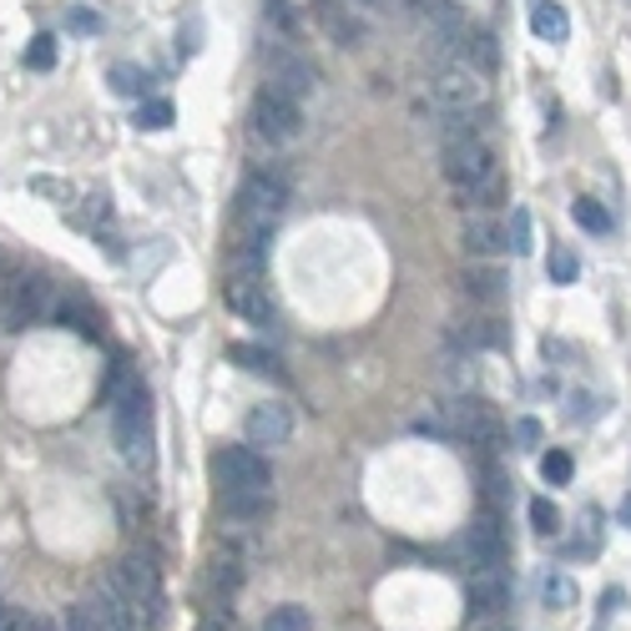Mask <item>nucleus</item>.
I'll return each instance as SVG.
<instances>
[{"instance_id":"f257e3e1","label":"nucleus","mask_w":631,"mask_h":631,"mask_svg":"<svg viewBox=\"0 0 631 631\" xmlns=\"http://www.w3.org/2000/svg\"><path fill=\"white\" fill-rule=\"evenodd\" d=\"M445 183H450V193H455L465 207H490V203H501V193H505L501 162H495V152L480 142L475 131H450V142H445Z\"/></svg>"},{"instance_id":"f03ea898","label":"nucleus","mask_w":631,"mask_h":631,"mask_svg":"<svg viewBox=\"0 0 631 631\" xmlns=\"http://www.w3.org/2000/svg\"><path fill=\"white\" fill-rule=\"evenodd\" d=\"M107 404H111V430H117V445L121 460L131 470H147L152 465V400H147L142 379L121 364L107 384Z\"/></svg>"},{"instance_id":"7ed1b4c3","label":"nucleus","mask_w":631,"mask_h":631,"mask_svg":"<svg viewBox=\"0 0 631 631\" xmlns=\"http://www.w3.org/2000/svg\"><path fill=\"white\" fill-rule=\"evenodd\" d=\"M288 213V183L273 172H253L238 187V228L248 238H268L273 223Z\"/></svg>"},{"instance_id":"20e7f679","label":"nucleus","mask_w":631,"mask_h":631,"mask_svg":"<svg viewBox=\"0 0 631 631\" xmlns=\"http://www.w3.org/2000/svg\"><path fill=\"white\" fill-rule=\"evenodd\" d=\"M253 137L268 147H288L304 137V111H298L294 97H284V91L263 87L258 97H253Z\"/></svg>"},{"instance_id":"39448f33","label":"nucleus","mask_w":631,"mask_h":631,"mask_svg":"<svg viewBox=\"0 0 631 631\" xmlns=\"http://www.w3.org/2000/svg\"><path fill=\"white\" fill-rule=\"evenodd\" d=\"M430 97H435V107H445V111H475V107H485L490 81H485V71H475V66L445 61V66H435V77H430Z\"/></svg>"},{"instance_id":"423d86ee","label":"nucleus","mask_w":631,"mask_h":631,"mask_svg":"<svg viewBox=\"0 0 631 631\" xmlns=\"http://www.w3.org/2000/svg\"><path fill=\"white\" fill-rule=\"evenodd\" d=\"M107 581L121 591V601L131 607V617L137 621H152L157 611H162V581H157V566L152 561H142V555H127Z\"/></svg>"},{"instance_id":"0eeeda50","label":"nucleus","mask_w":631,"mask_h":631,"mask_svg":"<svg viewBox=\"0 0 631 631\" xmlns=\"http://www.w3.org/2000/svg\"><path fill=\"white\" fill-rule=\"evenodd\" d=\"M213 475H218L223 490H258V495H268V485H273L268 460H263V450H253V445L218 450V455H213Z\"/></svg>"},{"instance_id":"6e6552de","label":"nucleus","mask_w":631,"mask_h":631,"mask_svg":"<svg viewBox=\"0 0 631 631\" xmlns=\"http://www.w3.org/2000/svg\"><path fill=\"white\" fill-rule=\"evenodd\" d=\"M223 304H228L238 318H248V324H273V298H268L263 273H228Z\"/></svg>"},{"instance_id":"1a4fd4ad","label":"nucleus","mask_w":631,"mask_h":631,"mask_svg":"<svg viewBox=\"0 0 631 631\" xmlns=\"http://www.w3.org/2000/svg\"><path fill=\"white\" fill-rule=\"evenodd\" d=\"M46 314V284L41 278H6V294H0V324L6 328H26Z\"/></svg>"},{"instance_id":"9d476101","label":"nucleus","mask_w":631,"mask_h":631,"mask_svg":"<svg viewBox=\"0 0 631 631\" xmlns=\"http://www.w3.org/2000/svg\"><path fill=\"white\" fill-rule=\"evenodd\" d=\"M288 435H294V414H288V404H253L248 420H243V440H248L253 450L288 445Z\"/></svg>"},{"instance_id":"9b49d317","label":"nucleus","mask_w":631,"mask_h":631,"mask_svg":"<svg viewBox=\"0 0 631 631\" xmlns=\"http://www.w3.org/2000/svg\"><path fill=\"white\" fill-rule=\"evenodd\" d=\"M465 607H470V617H480V621H495L505 607H511V586H505L501 566H480L475 576H470Z\"/></svg>"},{"instance_id":"f8f14e48","label":"nucleus","mask_w":631,"mask_h":631,"mask_svg":"<svg viewBox=\"0 0 631 631\" xmlns=\"http://www.w3.org/2000/svg\"><path fill=\"white\" fill-rule=\"evenodd\" d=\"M308 16H314L324 41H334V46H359L364 41V21L348 11L344 0H314V11Z\"/></svg>"},{"instance_id":"ddd939ff","label":"nucleus","mask_w":631,"mask_h":631,"mask_svg":"<svg viewBox=\"0 0 631 631\" xmlns=\"http://www.w3.org/2000/svg\"><path fill=\"white\" fill-rule=\"evenodd\" d=\"M455 420H460V430L470 435V445H501V435H505L501 414L490 410L485 400H465V404H455Z\"/></svg>"},{"instance_id":"4468645a","label":"nucleus","mask_w":631,"mask_h":631,"mask_svg":"<svg viewBox=\"0 0 631 631\" xmlns=\"http://www.w3.org/2000/svg\"><path fill=\"white\" fill-rule=\"evenodd\" d=\"M465 545H470V561H475V571L480 566H501V561H505V531H501V521H495V515H480V521L470 525Z\"/></svg>"},{"instance_id":"2eb2a0df","label":"nucleus","mask_w":631,"mask_h":631,"mask_svg":"<svg viewBox=\"0 0 631 631\" xmlns=\"http://www.w3.org/2000/svg\"><path fill=\"white\" fill-rule=\"evenodd\" d=\"M273 91H284V97H308L314 91V66L308 61H294V56H273Z\"/></svg>"},{"instance_id":"dca6fc26","label":"nucleus","mask_w":631,"mask_h":631,"mask_svg":"<svg viewBox=\"0 0 631 631\" xmlns=\"http://www.w3.org/2000/svg\"><path fill=\"white\" fill-rule=\"evenodd\" d=\"M465 248L475 253V258H495V253L511 248V233H505L495 218H470L465 223Z\"/></svg>"},{"instance_id":"f3484780","label":"nucleus","mask_w":631,"mask_h":631,"mask_svg":"<svg viewBox=\"0 0 631 631\" xmlns=\"http://www.w3.org/2000/svg\"><path fill=\"white\" fill-rule=\"evenodd\" d=\"M531 31H535V41H566L571 36V16L555 6V0H535V11H531Z\"/></svg>"},{"instance_id":"a211bd4d","label":"nucleus","mask_w":631,"mask_h":631,"mask_svg":"<svg viewBox=\"0 0 631 631\" xmlns=\"http://www.w3.org/2000/svg\"><path fill=\"white\" fill-rule=\"evenodd\" d=\"M228 354H233V359H238L248 374H268V379H288V374H284V359H278L273 348H258V344H233Z\"/></svg>"},{"instance_id":"6ab92c4d","label":"nucleus","mask_w":631,"mask_h":631,"mask_svg":"<svg viewBox=\"0 0 631 631\" xmlns=\"http://www.w3.org/2000/svg\"><path fill=\"white\" fill-rule=\"evenodd\" d=\"M218 505H223V515H238V521H258V515H268L273 495H258V490H223Z\"/></svg>"},{"instance_id":"aec40b11","label":"nucleus","mask_w":631,"mask_h":631,"mask_svg":"<svg viewBox=\"0 0 631 631\" xmlns=\"http://www.w3.org/2000/svg\"><path fill=\"white\" fill-rule=\"evenodd\" d=\"M263 631H314V617H308V607H298V601H284V607H273L268 617H263Z\"/></svg>"},{"instance_id":"412c9836","label":"nucleus","mask_w":631,"mask_h":631,"mask_svg":"<svg viewBox=\"0 0 631 631\" xmlns=\"http://www.w3.org/2000/svg\"><path fill=\"white\" fill-rule=\"evenodd\" d=\"M571 218H576L586 233H611V213L597 203V197H576V203H571Z\"/></svg>"},{"instance_id":"4be33fe9","label":"nucleus","mask_w":631,"mask_h":631,"mask_svg":"<svg viewBox=\"0 0 631 631\" xmlns=\"http://www.w3.org/2000/svg\"><path fill=\"white\" fill-rule=\"evenodd\" d=\"M541 597H545V607L566 611V607H576V581H571V576H545L541 581Z\"/></svg>"},{"instance_id":"5701e85b","label":"nucleus","mask_w":631,"mask_h":631,"mask_svg":"<svg viewBox=\"0 0 631 631\" xmlns=\"http://www.w3.org/2000/svg\"><path fill=\"white\" fill-rule=\"evenodd\" d=\"M137 127H142V131H167V127H172V101H142Z\"/></svg>"},{"instance_id":"b1692460","label":"nucleus","mask_w":631,"mask_h":631,"mask_svg":"<svg viewBox=\"0 0 631 631\" xmlns=\"http://www.w3.org/2000/svg\"><path fill=\"white\" fill-rule=\"evenodd\" d=\"M545 268H551L555 284H576L581 263H576V253H571V248H551V263H545Z\"/></svg>"},{"instance_id":"393cba45","label":"nucleus","mask_w":631,"mask_h":631,"mask_svg":"<svg viewBox=\"0 0 631 631\" xmlns=\"http://www.w3.org/2000/svg\"><path fill=\"white\" fill-rule=\"evenodd\" d=\"M111 87H117L121 97H142V91H147V77L137 71V66H111Z\"/></svg>"},{"instance_id":"a878e982","label":"nucleus","mask_w":631,"mask_h":631,"mask_svg":"<svg viewBox=\"0 0 631 631\" xmlns=\"http://www.w3.org/2000/svg\"><path fill=\"white\" fill-rule=\"evenodd\" d=\"M26 66H31V71H51L56 66V36H36L31 51H26Z\"/></svg>"},{"instance_id":"bb28decb","label":"nucleus","mask_w":631,"mask_h":631,"mask_svg":"<svg viewBox=\"0 0 631 631\" xmlns=\"http://www.w3.org/2000/svg\"><path fill=\"white\" fill-rule=\"evenodd\" d=\"M571 470H576V465H571V455H566V450H551V455L541 460V475L551 480V485H566V480H571Z\"/></svg>"},{"instance_id":"cd10ccee","label":"nucleus","mask_w":631,"mask_h":631,"mask_svg":"<svg viewBox=\"0 0 631 631\" xmlns=\"http://www.w3.org/2000/svg\"><path fill=\"white\" fill-rule=\"evenodd\" d=\"M531 525L541 535H555V531H561V511H555L551 501H531Z\"/></svg>"},{"instance_id":"c85d7f7f","label":"nucleus","mask_w":631,"mask_h":631,"mask_svg":"<svg viewBox=\"0 0 631 631\" xmlns=\"http://www.w3.org/2000/svg\"><path fill=\"white\" fill-rule=\"evenodd\" d=\"M465 288L475 298H501V278L495 273H475V278H465Z\"/></svg>"},{"instance_id":"c756f323","label":"nucleus","mask_w":631,"mask_h":631,"mask_svg":"<svg viewBox=\"0 0 631 631\" xmlns=\"http://www.w3.org/2000/svg\"><path fill=\"white\" fill-rule=\"evenodd\" d=\"M0 631H36V617H21V611H0Z\"/></svg>"},{"instance_id":"7c9ffc66","label":"nucleus","mask_w":631,"mask_h":631,"mask_svg":"<svg viewBox=\"0 0 631 631\" xmlns=\"http://www.w3.org/2000/svg\"><path fill=\"white\" fill-rule=\"evenodd\" d=\"M515 253H525L531 248V218H525V213H515V243H511Z\"/></svg>"},{"instance_id":"2f4dec72","label":"nucleus","mask_w":631,"mask_h":631,"mask_svg":"<svg viewBox=\"0 0 631 631\" xmlns=\"http://www.w3.org/2000/svg\"><path fill=\"white\" fill-rule=\"evenodd\" d=\"M71 26H77V31H87V36L101 31V21H97V16H87V11H71Z\"/></svg>"},{"instance_id":"473e14b6","label":"nucleus","mask_w":631,"mask_h":631,"mask_svg":"<svg viewBox=\"0 0 631 631\" xmlns=\"http://www.w3.org/2000/svg\"><path fill=\"white\" fill-rule=\"evenodd\" d=\"M515 435H521V440H525V445H535V440H541V430H535V425H531V420H521V430H515Z\"/></svg>"},{"instance_id":"72a5a7b5","label":"nucleus","mask_w":631,"mask_h":631,"mask_svg":"<svg viewBox=\"0 0 631 631\" xmlns=\"http://www.w3.org/2000/svg\"><path fill=\"white\" fill-rule=\"evenodd\" d=\"M621 521L631 525V495H627V501H621Z\"/></svg>"},{"instance_id":"f704fd0d","label":"nucleus","mask_w":631,"mask_h":631,"mask_svg":"<svg viewBox=\"0 0 631 631\" xmlns=\"http://www.w3.org/2000/svg\"><path fill=\"white\" fill-rule=\"evenodd\" d=\"M6 278H11V273H6V263H0V294H6Z\"/></svg>"},{"instance_id":"c9c22d12","label":"nucleus","mask_w":631,"mask_h":631,"mask_svg":"<svg viewBox=\"0 0 631 631\" xmlns=\"http://www.w3.org/2000/svg\"><path fill=\"white\" fill-rule=\"evenodd\" d=\"M36 631H51V627H46V621H36Z\"/></svg>"}]
</instances>
